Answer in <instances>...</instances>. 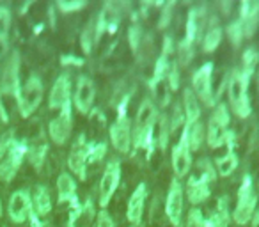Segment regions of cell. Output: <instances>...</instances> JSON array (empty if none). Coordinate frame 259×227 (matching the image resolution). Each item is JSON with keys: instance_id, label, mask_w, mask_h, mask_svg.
<instances>
[{"instance_id": "1", "label": "cell", "mask_w": 259, "mask_h": 227, "mask_svg": "<svg viewBox=\"0 0 259 227\" xmlns=\"http://www.w3.org/2000/svg\"><path fill=\"white\" fill-rule=\"evenodd\" d=\"M20 52L15 50L6 61L0 75V119L2 123H9L11 112L18 107L20 96Z\"/></svg>"}, {"instance_id": "38", "label": "cell", "mask_w": 259, "mask_h": 227, "mask_svg": "<svg viewBox=\"0 0 259 227\" xmlns=\"http://www.w3.org/2000/svg\"><path fill=\"white\" fill-rule=\"evenodd\" d=\"M204 213H202V209L199 208V206H194V208H190V211H188L187 215V222H185L183 227H204Z\"/></svg>"}, {"instance_id": "4", "label": "cell", "mask_w": 259, "mask_h": 227, "mask_svg": "<svg viewBox=\"0 0 259 227\" xmlns=\"http://www.w3.org/2000/svg\"><path fill=\"white\" fill-rule=\"evenodd\" d=\"M250 75L243 73L240 68H233V71L227 76V96H229V105L238 117L245 119L250 116L252 107L248 100V83H250Z\"/></svg>"}, {"instance_id": "26", "label": "cell", "mask_w": 259, "mask_h": 227, "mask_svg": "<svg viewBox=\"0 0 259 227\" xmlns=\"http://www.w3.org/2000/svg\"><path fill=\"white\" fill-rule=\"evenodd\" d=\"M222 37H224V30L222 27L219 25L217 22H211L208 27V30H206L204 34H202V50L206 52V54H211V52H215L217 48L220 47V43H222Z\"/></svg>"}, {"instance_id": "34", "label": "cell", "mask_w": 259, "mask_h": 227, "mask_svg": "<svg viewBox=\"0 0 259 227\" xmlns=\"http://www.w3.org/2000/svg\"><path fill=\"white\" fill-rule=\"evenodd\" d=\"M176 52H178V64L180 66H187L190 64V61L194 59V44L188 43V41L181 39L180 43L176 44Z\"/></svg>"}, {"instance_id": "31", "label": "cell", "mask_w": 259, "mask_h": 227, "mask_svg": "<svg viewBox=\"0 0 259 227\" xmlns=\"http://www.w3.org/2000/svg\"><path fill=\"white\" fill-rule=\"evenodd\" d=\"M187 131H188V144H190V149L192 151H199L202 142H204V124H202L201 121H197V123L187 126Z\"/></svg>"}, {"instance_id": "32", "label": "cell", "mask_w": 259, "mask_h": 227, "mask_svg": "<svg viewBox=\"0 0 259 227\" xmlns=\"http://www.w3.org/2000/svg\"><path fill=\"white\" fill-rule=\"evenodd\" d=\"M158 148L162 151H165L167 146H169L170 139V126H169V117L167 114H160L158 116Z\"/></svg>"}, {"instance_id": "7", "label": "cell", "mask_w": 259, "mask_h": 227, "mask_svg": "<svg viewBox=\"0 0 259 227\" xmlns=\"http://www.w3.org/2000/svg\"><path fill=\"white\" fill-rule=\"evenodd\" d=\"M43 80L39 75L32 73L29 75V78L22 83L20 87V96H18V112L22 117H29L32 116L34 112L37 110V107L41 105L43 100Z\"/></svg>"}, {"instance_id": "6", "label": "cell", "mask_w": 259, "mask_h": 227, "mask_svg": "<svg viewBox=\"0 0 259 227\" xmlns=\"http://www.w3.org/2000/svg\"><path fill=\"white\" fill-rule=\"evenodd\" d=\"M229 123H231V112L226 103H217L215 110L209 116L208 126H206V142L211 149H217L226 144V139L229 135Z\"/></svg>"}, {"instance_id": "21", "label": "cell", "mask_w": 259, "mask_h": 227, "mask_svg": "<svg viewBox=\"0 0 259 227\" xmlns=\"http://www.w3.org/2000/svg\"><path fill=\"white\" fill-rule=\"evenodd\" d=\"M209 195H211V188H209V183L204 177H201L199 174H194V176L188 177L187 197H188V201H190V204L199 206L201 202H204Z\"/></svg>"}, {"instance_id": "2", "label": "cell", "mask_w": 259, "mask_h": 227, "mask_svg": "<svg viewBox=\"0 0 259 227\" xmlns=\"http://www.w3.org/2000/svg\"><path fill=\"white\" fill-rule=\"evenodd\" d=\"M29 144L16 139L13 131L0 137V181L11 183L27 158Z\"/></svg>"}, {"instance_id": "47", "label": "cell", "mask_w": 259, "mask_h": 227, "mask_svg": "<svg viewBox=\"0 0 259 227\" xmlns=\"http://www.w3.org/2000/svg\"><path fill=\"white\" fill-rule=\"evenodd\" d=\"M252 227H259V211H255L254 213V216H252Z\"/></svg>"}, {"instance_id": "29", "label": "cell", "mask_w": 259, "mask_h": 227, "mask_svg": "<svg viewBox=\"0 0 259 227\" xmlns=\"http://www.w3.org/2000/svg\"><path fill=\"white\" fill-rule=\"evenodd\" d=\"M96 41V16L93 20H89V23L85 25V29L82 30V36H80V44H82V50L85 55H89L94 48Z\"/></svg>"}, {"instance_id": "23", "label": "cell", "mask_w": 259, "mask_h": 227, "mask_svg": "<svg viewBox=\"0 0 259 227\" xmlns=\"http://www.w3.org/2000/svg\"><path fill=\"white\" fill-rule=\"evenodd\" d=\"M183 112H185V126H190V124L201 121V103H199L197 96L194 94V90L190 87L183 90Z\"/></svg>"}, {"instance_id": "8", "label": "cell", "mask_w": 259, "mask_h": 227, "mask_svg": "<svg viewBox=\"0 0 259 227\" xmlns=\"http://www.w3.org/2000/svg\"><path fill=\"white\" fill-rule=\"evenodd\" d=\"M213 62H204L201 68H197L192 75V87L194 94L197 96L199 103H204V107H213L217 105V98L213 93Z\"/></svg>"}, {"instance_id": "30", "label": "cell", "mask_w": 259, "mask_h": 227, "mask_svg": "<svg viewBox=\"0 0 259 227\" xmlns=\"http://www.w3.org/2000/svg\"><path fill=\"white\" fill-rule=\"evenodd\" d=\"M257 66H259V52L255 50L254 47H248L247 50L243 52V55H241V66H238V68L243 73L252 76Z\"/></svg>"}, {"instance_id": "43", "label": "cell", "mask_w": 259, "mask_h": 227, "mask_svg": "<svg viewBox=\"0 0 259 227\" xmlns=\"http://www.w3.org/2000/svg\"><path fill=\"white\" fill-rule=\"evenodd\" d=\"M55 6H57L62 13H66V15H68V13L78 11V9L85 8L87 2H83V0H78V2H66V0H61V2H57Z\"/></svg>"}, {"instance_id": "25", "label": "cell", "mask_w": 259, "mask_h": 227, "mask_svg": "<svg viewBox=\"0 0 259 227\" xmlns=\"http://www.w3.org/2000/svg\"><path fill=\"white\" fill-rule=\"evenodd\" d=\"M57 199L59 202H68L71 204L76 201V181L69 172H61L57 177Z\"/></svg>"}, {"instance_id": "5", "label": "cell", "mask_w": 259, "mask_h": 227, "mask_svg": "<svg viewBox=\"0 0 259 227\" xmlns=\"http://www.w3.org/2000/svg\"><path fill=\"white\" fill-rule=\"evenodd\" d=\"M255 208H257V192H255L254 183H252V177L245 174L243 181L238 188L236 206L231 213V218L234 220L236 225H247L254 216Z\"/></svg>"}, {"instance_id": "37", "label": "cell", "mask_w": 259, "mask_h": 227, "mask_svg": "<svg viewBox=\"0 0 259 227\" xmlns=\"http://www.w3.org/2000/svg\"><path fill=\"white\" fill-rule=\"evenodd\" d=\"M107 149H108L107 142H93V144L89 142V151H87L89 163H96L100 160H103L105 155H107Z\"/></svg>"}, {"instance_id": "35", "label": "cell", "mask_w": 259, "mask_h": 227, "mask_svg": "<svg viewBox=\"0 0 259 227\" xmlns=\"http://www.w3.org/2000/svg\"><path fill=\"white\" fill-rule=\"evenodd\" d=\"M169 117V126H170V133H176V130H180L181 126H185V112L181 103H174L172 105V112H170Z\"/></svg>"}, {"instance_id": "22", "label": "cell", "mask_w": 259, "mask_h": 227, "mask_svg": "<svg viewBox=\"0 0 259 227\" xmlns=\"http://www.w3.org/2000/svg\"><path fill=\"white\" fill-rule=\"evenodd\" d=\"M30 195H32V211H34V215H36L37 218H43V216L50 215L52 208H54V204H52L50 190H48L45 185H37Z\"/></svg>"}, {"instance_id": "46", "label": "cell", "mask_w": 259, "mask_h": 227, "mask_svg": "<svg viewBox=\"0 0 259 227\" xmlns=\"http://www.w3.org/2000/svg\"><path fill=\"white\" fill-rule=\"evenodd\" d=\"M29 220H30V225H32V227H47L43 222H41V218H37V216L34 215V213L30 215V218H29Z\"/></svg>"}, {"instance_id": "41", "label": "cell", "mask_w": 259, "mask_h": 227, "mask_svg": "<svg viewBox=\"0 0 259 227\" xmlns=\"http://www.w3.org/2000/svg\"><path fill=\"white\" fill-rule=\"evenodd\" d=\"M9 29H11V11L8 8H0V37L8 39Z\"/></svg>"}, {"instance_id": "20", "label": "cell", "mask_w": 259, "mask_h": 227, "mask_svg": "<svg viewBox=\"0 0 259 227\" xmlns=\"http://www.w3.org/2000/svg\"><path fill=\"white\" fill-rule=\"evenodd\" d=\"M240 22L243 25L245 37H252L259 25V2L255 0H243L240 4Z\"/></svg>"}, {"instance_id": "33", "label": "cell", "mask_w": 259, "mask_h": 227, "mask_svg": "<svg viewBox=\"0 0 259 227\" xmlns=\"http://www.w3.org/2000/svg\"><path fill=\"white\" fill-rule=\"evenodd\" d=\"M227 37H229L231 44H233L234 48H238L241 44V41L245 39V34H243V25H241L240 18L233 20V22L227 25Z\"/></svg>"}, {"instance_id": "13", "label": "cell", "mask_w": 259, "mask_h": 227, "mask_svg": "<svg viewBox=\"0 0 259 227\" xmlns=\"http://www.w3.org/2000/svg\"><path fill=\"white\" fill-rule=\"evenodd\" d=\"M183 204H185V190L180 179L174 177L170 181L169 192H167L165 201V215L172 227H181V218H183Z\"/></svg>"}, {"instance_id": "39", "label": "cell", "mask_w": 259, "mask_h": 227, "mask_svg": "<svg viewBox=\"0 0 259 227\" xmlns=\"http://www.w3.org/2000/svg\"><path fill=\"white\" fill-rule=\"evenodd\" d=\"M144 37H146V34H144V30H142L141 25H132V27H130V30H128V41H130V47H132V50H134L135 54H137L139 47L142 44Z\"/></svg>"}, {"instance_id": "10", "label": "cell", "mask_w": 259, "mask_h": 227, "mask_svg": "<svg viewBox=\"0 0 259 227\" xmlns=\"http://www.w3.org/2000/svg\"><path fill=\"white\" fill-rule=\"evenodd\" d=\"M89 142H87L85 133H80L76 141L73 142L71 151L68 155V167L80 181L87 179V165H89Z\"/></svg>"}, {"instance_id": "27", "label": "cell", "mask_w": 259, "mask_h": 227, "mask_svg": "<svg viewBox=\"0 0 259 227\" xmlns=\"http://www.w3.org/2000/svg\"><path fill=\"white\" fill-rule=\"evenodd\" d=\"M238 163H240V160H238V155L233 151V149H229L226 155L219 156V158L215 160L217 176H222V177L231 176V174H233L234 170L238 169Z\"/></svg>"}, {"instance_id": "36", "label": "cell", "mask_w": 259, "mask_h": 227, "mask_svg": "<svg viewBox=\"0 0 259 227\" xmlns=\"http://www.w3.org/2000/svg\"><path fill=\"white\" fill-rule=\"evenodd\" d=\"M197 167H199V176L204 177L208 183H213L217 179V170H215V165L211 163L209 158H201L197 162Z\"/></svg>"}, {"instance_id": "50", "label": "cell", "mask_w": 259, "mask_h": 227, "mask_svg": "<svg viewBox=\"0 0 259 227\" xmlns=\"http://www.w3.org/2000/svg\"><path fill=\"white\" fill-rule=\"evenodd\" d=\"M181 227H183V225H181Z\"/></svg>"}, {"instance_id": "17", "label": "cell", "mask_w": 259, "mask_h": 227, "mask_svg": "<svg viewBox=\"0 0 259 227\" xmlns=\"http://www.w3.org/2000/svg\"><path fill=\"white\" fill-rule=\"evenodd\" d=\"M94 98H96V87L91 76L80 75L76 80V89L73 94V107L80 112V114H89L93 108Z\"/></svg>"}, {"instance_id": "11", "label": "cell", "mask_w": 259, "mask_h": 227, "mask_svg": "<svg viewBox=\"0 0 259 227\" xmlns=\"http://www.w3.org/2000/svg\"><path fill=\"white\" fill-rule=\"evenodd\" d=\"M119 183H121V162L115 158L108 160L105 165L103 176L100 181V206L107 208L110 199L114 197L115 190H117Z\"/></svg>"}, {"instance_id": "44", "label": "cell", "mask_w": 259, "mask_h": 227, "mask_svg": "<svg viewBox=\"0 0 259 227\" xmlns=\"http://www.w3.org/2000/svg\"><path fill=\"white\" fill-rule=\"evenodd\" d=\"M96 227H115L114 220H112L110 213L107 209H101L98 213V218H96Z\"/></svg>"}, {"instance_id": "48", "label": "cell", "mask_w": 259, "mask_h": 227, "mask_svg": "<svg viewBox=\"0 0 259 227\" xmlns=\"http://www.w3.org/2000/svg\"><path fill=\"white\" fill-rule=\"evenodd\" d=\"M0 216H2V201H0Z\"/></svg>"}, {"instance_id": "24", "label": "cell", "mask_w": 259, "mask_h": 227, "mask_svg": "<svg viewBox=\"0 0 259 227\" xmlns=\"http://www.w3.org/2000/svg\"><path fill=\"white\" fill-rule=\"evenodd\" d=\"M231 222V209H229V197L222 195L217 201V208L211 215L206 218L204 227H227Z\"/></svg>"}, {"instance_id": "15", "label": "cell", "mask_w": 259, "mask_h": 227, "mask_svg": "<svg viewBox=\"0 0 259 227\" xmlns=\"http://www.w3.org/2000/svg\"><path fill=\"white\" fill-rule=\"evenodd\" d=\"M132 119L126 114H117V119L110 126V141L112 146L122 155L132 151Z\"/></svg>"}, {"instance_id": "40", "label": "cell", "mask_w": 259, "mask_h": 227, "mask_svg": "<svg viewBox=\"0 0 259 227\" xmlns=\"http://www.w3.org/2000/svg\"><path fill=\"white\" fill-rule=\"evenodd\" d=\"M165 80H167V85H169V90L180 89V64H178V61L170 62Z\"/></svg>"}, {"instance_id": "12", "label": "cell", "mask_w": 259, "mask_h": 227, "mask_svg": "<svg viewBox=\"0 0 259 227\" xmlns=\"http://www.w3.org/2000/svg\"><path fill=\"white\" fill-rule=\"evenodd\" d=\"M73 131V105L61 108L59 116H55L54 119L48 123V135L50 141L55 142L57 146H62L69 141Z\"/></svg>"}, {"instance_id": "9", "label": "cell", "mask_w": 259, "mask_h": 227, "mask_svg": "<svg viewBox=\"0 0 259 227\" xmlns=\"http://www.w3.org/2000/svg\"><path fill=\"white\" fill-rule=\"evenodd\" d=\"M170 163H172V170H174V177L181 179L188 174L192 167V149L188 144V131L187 126H183V131L180 135V141L178 144L172 148L170 153Z\"/></svg>"}, {"instance_id": "19", "label": "cell", "mask_w": 259, "mask_h": 227, "mask_svg": "<svg viewBox=\"0 0 259 227\" xmlns=\"http://www.w3.org/2000/svg\"><path fill=\"white\" fill-rule=\"evenodd\" d=\"M146 199H148V187H146V183H139L137 188L134 190V194L130 195L128 206H126V216H128L132 225H141Z\"/></svg>"}, {"instance_id": "42", "label": "cell", "mask_w": 259, "mask_h": 227, "mask_svg": "<svg viewBox=\"0 0 259 227\" xmlns=\"http://www.w3.org/2000/svg\"><path fill=\"white\" fill-rule=\"evenodd\" d=\"M174 6H176L174 2H167V4H162V15H160V20H158V27H160V29H165V27L170 23V20H172Z\"/></svg>"}, {"instance_id": "3", "label": "cell", "mask_w": 259, "mask_h": 227, "mask_svg": "<svg viewBox=\"0 0 259 227\" xmlns=\"http://www.w3.org/2000/svg\"><path fill=\"white\" fill-rule=\"evenodd\" d=\"M158 108L151 98H144L137 110V119L132 130V146L134 149H149L153 148V133L158 123Z\"/></svg>"}, {"instance_id": "28", "label": "cell", "mask_w": 259, "mask_h": 227, "mask_svg": "<svg viewBox=\"0 0 259 227\" xmlns=\"http://www.w3.org/2000/svg\"><path fill=\"white\" fill-rule=\"evenodd\" d=\"M47 153H48V144H45V142L29 146V149H27V160H29L34 169L41 170V167L45 165V160H47Z\"/></svg>"}, {"instance_id": "14", "label": "cell", "mask_w": 259, "mask_h": 227, "mask_svg": "<svg viewBox=\"0 0 259 227\" xmlns=\"http://www.w3.org/2000/svg\"><path fill=\"white\" fill-rule=\"evenodd\" d=\"M32 195L29 190H16L8 202V216L13 223H23L32 215Z\"/></svg>"}, {"instance_id": "49", "label": "cell", "mask_w": 259, "mask_h": 227, "mask_svg": "<svg viewBox=\"0 0 259 227\" xmlns=\"http://www.w3.org/2000/svg\"><path fill=\"white\" fill-rule=\"evenodd\" d=\"M130 227H135V225H130Z\"/></svg>"}, {"instance_id": "16", "label": "cell", "mask_w": 259, "mask_h": 227, "mask_svg": "<svg viewBox=\"0 0 259 227\" xmlns=\"http://www.w3.org/2000/svg\"><path fill=\"white\" fill-rule=\"evenodd\" d=\"M73 105V94H71V76L69 73H61L55 78L54 85L50 89V96H48V107L52 110H61V108Z\"/></svg>"}, {"instance_id": "18", "label": "cell", "mask_w": 259, "mask_h": 227, "mask_svg": "<svg viewBox=\"0 0 259 227\" xmlns=\"http://www.w3.org/2000/svg\"><path fill=\"white\" fill-rule=\"evenodd\" d=\"M206 23H208V9H206V6H195V8L190 9V13H188L187 32H185L183 39L195 44V41L202 39Z\"/></svg>"}, {"instance_id": "45", "label": "cell", "mask_w": 259, "mask_h": 227, "mask_svg": "<svg viewBox=\"0 0 259 227\" xmlns=\"http://www.w3.org/2000/svg\"><path fill=\"white\" fill-rule=\"evenodd\" d=\"M62 64H71V66H82L83 61L78 57H75V55H64V57L61 59Z\"/></svg>"}]
</instances>
